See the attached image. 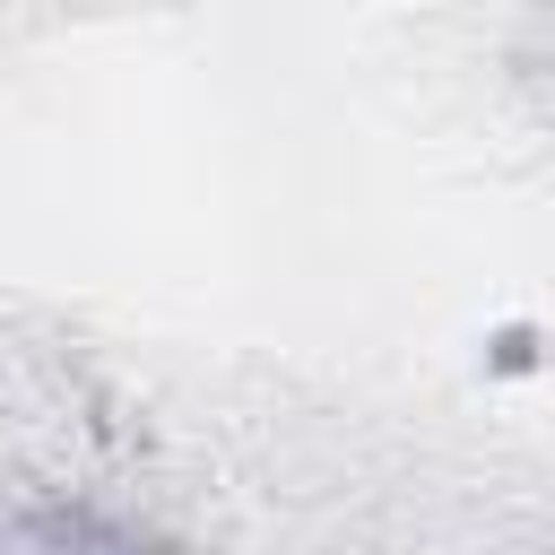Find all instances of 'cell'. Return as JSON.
I'll use <instances>...</instances> for the list:
<instances>
[{"instance_id":"cell-1","label":"cell","mask_w":555,"mask_h":555,"mask_svg":"<svg viewBox=\"0 0 555 555\" xmlns=\"http://www.w3.org/2000/svg\"><path fill=\"white\" fill-rule=\"evenodd\" d=\"M0 555H139V546H121V538H104L87 520H9Z\"/></svg>"}]
</instances>
